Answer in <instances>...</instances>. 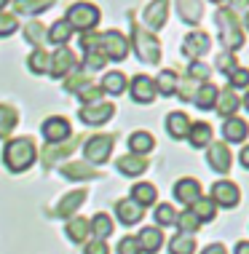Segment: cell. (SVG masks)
<instances>
[{
	"label": "cell",
	"mask_w": 249,
	"mask_h": 254,
	"mask_svg": "<svg viewBox=\"0 0 249 254\" xmlns=\"http://www.w3.org/2000/svg\"><path fill=\"white\" fill-rule=\"evenodd\" d=\"M247 30H249V11H247Z\"/></svg>",
	"instance_id": "60"
},
{
	"label": "cell",
	"mask_w": 249,
	"mask_h": 254,
	"mask_svg": "<svg viewBox=\"0 0 249 254\" xmlns=\"http://www.w3.org/2000/svg\"><path fill=\"white\" fill-rule=\"evenodd\" d=\"M91 222V236H96V241H105V238L113 233V219L107 214H96L94 219H88Z\"/></svg>",
	"instance_id": "40"
},
{
	"label": "cell",
	"mask_w": 249,
	"mask_h": 254,
	"mask_svg": "<svg viewBox=\"0 0 249 254\" xmlns=\"http://www.w3.org/2000/svg\"><path fill=\"white\" fill-rule=\"evenodd\" d=\"M73 70H78V59H75L73 49L59 46V49L51 54V67H48V72H51L54 78H67Z\"/></svg>",
	"instance_id": "8"
},
{
	"label": "cell",
	"mask_w": 249,
	"mask_h": 254,
	"mask_svg": "<svg viewBox=\"0 0 249 254\" xmlns=\"http://www.w3.org/2000/svg\"><path fill=\"white\" fill-rule=\"evenodd\" d=\"M105 64H107V59L102 57V51H96V49H88L86 51V59H83V70H86V72L88 70H91V72L94 70H102Z\"/></svg>",
	"instance_id": "46"
},
{
	"label": "cell",
	"mask_w": 249,
	"mask_h": 254,
	"mask_svg": "<svg viewBox=\"0 0 249 254\" xmlns=\"http://www.w3.org/2000/svg\"><path fill=\"white\" fill-rule=\"evenodd\" d=\"M24 40L32 43L35 49H43V43H48V27H43L40 22L24 24Z\"/></svg>",
	"instance_id": "34"
},
{
	"label": "cell",
	"mask_w": 249,
	"mask_h": 254,
	"mask_svg": "<svg viewBox=\"0 0 249 254\" xmlns=\"http://www.w3.org/2000/svg\"><path fill=\"white\" fill-rule=\"evenodd\" d=\"M131 43H134L137 57L145 64H156L161 59V43H158V38L150 30H145L142 24H137L134 19H131Z\"/></svg>",
	"instance_id": "4"
},
{
	"label": "cell",
	"mask_w": 249,
	"mask_h": 254,
	"mask_svg": "<svg viewBox=\"0 0 249 254\" xmlns=\"http://www.w3.org/2000/svg\"><path fill=\"white\" fill-rule=\"evenodd\" d=\"M233 254H249V241H239L236 244V252Z\"/></svg>",
	"instance_id": "55"
},
{
	"label": "cell",
	"mask_w": 249,
	"mask_h": 254,
	"mask_svg": "<svg viewBox=\"0 0 249 254\" xmlns=\"http://www.w3.org/2000/svg\"><path fill=\"white\" fill-rule=\"evenodd\" d=\"M35 155H38V150H35V145H32L30 136H16V139H11L8 145H5L3 163H5L8 171L19 174V171H27L32 163H35Z\"/></svg>",
	"instance_id": "2"
},
{
	"label": "cell",
	"mask_w": 249,
	"mask_h": 254,
	"mask_svg": "<svg viewBox=\"0 0 249 254\" xmlns=\"http://www.w3.org/2000/svg\"><path fill=\"white\" fill-rule=\"evenodd\" d=\"M129 94L134 102H140V105H150V102L156 99V83L153 78H148V75H134L129 83Z\"/></svg>",
	"instance_id": "11"
},
{
	"label": "cell",
	"mask_w": 249,
	"mask_h": 254,
	"mask_svg": "<svg viewBox=\"0 0 249 254\" xmlns=\"http://www.w3.org/2000/svg\"><path fill=\"white\" fill-rule=\"evenodd\" d=\"M201 254H225V249H223V244H212V246H206Z\"/></svg>",
	"instance_id": "54"
},
{
	"label": "cell",
	"mask_w": 249,
	"mask_h": 254,
	"mask_svg": "<svg viewBox=\"0 0 249 254\" xmlns=\"http://www.w3.org/2000/svg\"><path fill=\"white\" fill-rule=\"evenodd\" d=\"M86 254H110V249H107V244L105 241H86Z\"/></svg>",
	"instance_id": "52"
},
{
	"label": "cell",
	"mask_w": 249,
	"mask_h": 254,
	"mask_svg": "<svg viewBox=\"0 0 249 254\" xmlns=\"http://www.w3.org/2000/svg\"><path fill=\"white\" fill-rule=\"evenodd\" d=\"M177 13L182 22L188 24H198L204 16V3L201 0H177Z\"/></svg>",
	"instance_id": "22"
},
{
	"label": "cell",
	"mask_w": 249,
	"mask_h": 254,
	"mask_svg": "<svg viewBox=\"0 0 249 254\" xmlns=\"http://www.w3.org/2000/svg\"><path fill=\"white\" fill-rule=\"evenodd\" d=\"M118 254H142V249H140V244H137L134 236H126L118 241Z\"/></svg>",
	"instance_id": "51"
},
{
	"label": "cell",
	"mask_w": 249,
	"mask_h": 254,
	"mask_svg": "<svg viewBox=\"0 0 249 254\" xmlns=\"http://www.w3.org/2000/svg\"><path fill=\"white\" fill-rule=\"evenodd\" d=\"M115 115V105L110 102H96V105H83L78 110V118L86 123V126H102Z\"/></svg>",
	"instance_id": "7"
},
{
	"label": "cell",
	"mask_w": 249,
	"mask_h": 254,
	"mask_svg": "<svg viewBox=\"0 0 249 254\" xmlns=\"http://www.w3.org/2000/svg\"><path fill=\"white\" fill-rule=\"evenodd\" d=\"M214 22H217L220 27V43L225 46L228 51H236L244 46V30H241V22H239V16L233 11H228V8H217V13H214Z\"/></svg>",
	"instance_id": "3"
},
{
	"label": "cell",
	"mask_w": 249,
	"mask_h": 254,
	"mask_svg": "<svg viewBox=\"0 0 249 254\" xmlns=\"http://www.w3.org/2000/svg\"><path fill=\"white\" fill-rule=\"evenodd\" d=\"M65 22L73 27V30H81V32H91L96 24H99V8L91 3H75L67 8V16Z\"/></svg>",
	"instance_id": "5"
},
{
	"label": "cell",
	"mask_w": 249,
	"mask_h": 254,
	"mask_svg": "<svg viewBox=\"0 0 249 254\" xmlns=\"http://www.w3.org/2000/svg\"><path fill=\"white\" fill-rule=\"evenodd\" d=\"M190 211L196 214V219H198V222H212V219H214V214H217V203H214L212 198L201 195L196 203H190Z\"/></svg>",
	"instance_id": "32"
},
{
	"label": "cell",
	"mask_w": 249,
	"mask_h": 254,
	"mask_svg": "<svg viewBox=\"0 0 249 254\" xmlns=\"http://www.w3.org/2000/svg\"><path fill=\"white\" fill-rule=\"evenodd\" d=\"M86 195H88V193H86L83 188H81V190H73V193H67V195L59 201L57 209H51L48 214H51V217H59V219H67L73 211H78V206L86 201Z\"/></svg>",
	"instance_id": "16"
},
{
	"label": "cell",
	"mask_w": 249,
	"mask_h": 254,
	"mask_svg": "<svg viewBox=\"0 0 249 254\" xmlns=\"http://www.w3.org/2000/svg\"><path fill=\"white\" fill-rule=\"evenodd\" d=\"M102 94H113V97H121L123 91H126V75L123 72H107L105 78H102Z\"/></svg>",
	"instance_id": "31"
},
{
	"label": "cell",
	"mask_w": 249,
	"mask_h": 254,
	"mask_svg": "<svg viewBox=\"0 0 249 254\" xmlns=\"http://www.w3.org/2000/svg\"><path fill=\"white\" fill-rule=\"evenodd\" d=\"M113 147H115V136L113 134H96V136H91V139H86L83 153H86L88 166H91V163H107Z\"/></svg>",
	"instance_id": "6"
},
{
	"label": "cell",
	"mask_w": 249,
	"mask_h": 254,
	"mask_svg": "<svg viewBox=\"0 0 249 254\" xmlns=\"http://www.w3.org/2000/svg\"><path fill=\"white\" fill-rule=\"evenodd\" d=\"M247 134H249V126H247L244 118H236V115H233V118L225 121V126H223L225 145H228V142H244Z\"/></svg>",
	"instance_id": "24"
},
{
	"label": "cell",
	"mask_w": 249,
	"mask_h": 254,
	"mask_svg": "<svg viewBox=\"0 0 249 254\" xmlns=\"http://www.w3.org/2000/svg\"><path fill=\"white\" fill-rule=\"evenodd\" d=\"M19 123V113L11 105H0V139H5Z\"/></svg>",
	"instance_id": "35"
},
{
	"label": "cell",
	"mask_w": 249,
	"mask_h": 254,
	"mask_svg": "<svg viewBox=\"0 0 249 254\" xmlns=\"http://www.w3.org/2000/svg\"><path fill=\"white\" fill-rule=\"evenodd\" d=\"M40 131L46 136V145H57V142H65L70 136V123H67V118H62V115H54V118H48L40 126Z\"/></svg>",
	"instance_id": "12"
},
{
	"label": "cell",
	"mask_w": 249,
	"mask_h": 254,
	"mask_svg": "<svg viewBox=\"0 0 249 254\" xmlns=\"http://www.w3.org/2000/svg\"><path fill=\"white\" fill-rule=\"evenodd\" d=\"M156 147V139H153V134H148V131H134L129 136V150H131V155H145V153H150V150Z\"/></svg>",
	"instance_id": "28"
},
{
	"label": "cell",
	"mask_w": 249,
	"mask_h": 254,
	"mask_svg": "<svg viewBox=\"0 0 249 254\" xmlns=\"http://www.w3.org/2000/svg\"><path fill=\"white\" fill-rule=\"evenodd\" d=\"M5 3H8V0H0V11H3V8H5Z\"/></svg>",
	"instance_id": "59"
},
{
	"label": "cell",
	"mask_w": 249,
	"mask_h": 254,
	"mask_svg": "<svg viewBox=\"0 0 249 254\" xmlns=\"http://www.w3.org/2000/svg\"><path fill=\"white\" fill-rule=\"evenodd\" d=\"M166 131H169V136H174V139H185L190 131V118L185 113H169V118H166Z\"/></svg>",
	"instance_id": "25"
},
{
	"label": "cell",
	"mask_w": 249,
	"mask_h": 254,
	"mask_svg": "<svg viewBox=\"0 0 249 254\" xmlns=\"http://www.w3.org/2000/svg\"><path fill=\"white\" fill-rule=\"evenodd\" d=\"M131 201L137 206H150L156 203V185L153 182H140V185H131Z\"/></svg>",
	"instance_id": "29"
},
{
	"label": "cell",
	"mask_w": 249,
	"mask_h": 254,
	"mask_svg": "<svg viewBox=\"0 0 249 254\" xmlns=\"http://www.w3.org/2000/svg\"><path fill=\"white\" fill-rule=\"evenodd\" d=\"M188 142H190L193 147H206V145H212V126H209V123H204V121L190 123Z\"/></svg>",
	"instance_id": "27"
},
{
	"label": "cell",
	"mask_w": 249,
	"mask_h": 254,
	"mask_svg": "<svg viewBox=\"0 0 249 254\" xmlns=\"http://www.w3.org/2000/svg\"><path fill=\"white\" fill-rule=\"evenodd\" d=\"M174 225H179V228H182V233H188V236H193V233L201 228V222L196 219V214H193L190 209H185L182 214H177V222H174Z\"/></svg>",
	"instance_id": "43"
},
{
	"label": "cell",
	"mask_w": 249,
	"mask_h": 254,
	"mask_svg": "<svg viewBox=\"0 0 249 254\" xmlns=\"http://www.w3.org/2000/svg\"><path fill=\"white\" fill-rule=\"evenodd\" d=\"M27 67H30V72H35V75L48 72V67H51V54H48L46 49H35L30 54V59H27Z\"/></svg>",
	"instance_id": "36"
},
{
	"label": "cell",
	"mask_w": 249,
	"mask_h": 254,
	"mask_svg": "<svg viewBox=\"0 0 249 254\" xmlns=\"http://www.w3.org/2000/svg\"><path fill=\"white\" fill-rule=\"evenodd\" d=\"M75 147H78V142H57V145H46L40 150V161H43V166H54V163H59L62 158L73 155Z\"/></svg>",
	"instance_id": "15"
},
{
	"label": "cell",
	"mask_w": 249,
	"mask_h": 254,
	"mask_svg": "<svg viewBox=\"0 0 249 254\" xmlns=\"http://www.w3.org/2000/svg\"><path fill=\"white\" fill-rule=\"evenodd\" d=\"M196 91H198V83H196V80H190V78H179V80H177V91H174V94H179V99H182V102H193Z\"/></svg>",
	"instance_id": "45"
},
{
	"label": "cell",
	"mask_w": 249,
	"mask_h": 254,
	"mask_svg": "<svg viewBox=\"0 0 249 254\" xmlns=\"http://www.w3.org/2000/svg\"><path fill=\"white\" fill-rule=\"evenodd\" d=\"M209 49H212V40H209V35H206V32H201V30L188 32V35H185V40H182V57H188V59H193V62H198Z\"/></svg>",
	"instance_id": "9"
},
{
	"label": "cell",
	"mask_w": 249,
	"mask_h": 254,
	"mask_svg": "<svg viewBox=\"0 0 249 254\" xmlns=\"http://www.w3.org/2000/svg\"><path fill=\"white\" fill-rule=\"evenodd\" d=\"M217 91H220V88L214 83H201V86H198V91H196V97H193V105L201 107V110H214Z\"/></svg>",
	"instance_id": "30"
},
{
	"label": "cell",
	"mask_w": 249,
	"mask_h": 254,
	"mask_svg": "<svg viewBox=\"0 0 249 254\" xmlns=\"http://www.w3.org/2000/svg\"><path fill=\"white\" fill-rule=\"evenodd\" d=\"M209 75H212V70H209V64H204L201 59L198 62H190V67H188V78L190 80H201V83H209Z\"/></svg>",
	"instance_id": "44"
},
{
	"label": "cell",
	"mask_w": 249,
	"mask_h": 254,
	"mask_svg": "<svg viewBox=\"0 0 249 254\" xmlns=\"http://www.w3.org/2000/svg\"><path fill=\"white\" fill-rule=\"evenodd\" d=\"M174 222H177L174 206H169V203L156 206V225H158V228H169V225H174Z\"/></svg>",
	"instance_id": "42"
},
{
	"label": "cell",
	"mask_w": 249,
	"mask_h": 254,
	"mask_svg": "<svg viewBox=\"0 0 249 254\" xmlns=\"http://www.w3.org/2000/svg\"><path fill=\"white\" fill-rule=\"evenodd\" d=\"M212 201L214 203H220V206H225V209H233L239 201H241V190H239V185L236 182H217V185H212Z\"/></svg>",
	"instance_id": "10"
},
{
	"label": "cell",
	"mask_w": 249,
	"mask_h": 254,
	"mask_svg": "<svg viewBox=\"0 0 249 254\" xmlns=\"http://www.w3.org/2000/svg\"><path fill=\"white\" fill-rule=\"evenodd\" d=\"M206 163L214 171H220V174L231 171V150H228L225 142H212L209 150H206Z\"/></svg>",
	"instance_id": "13"
},
{
	"label": "cell",
	"mask_w": 249,
	"mask_h": 254,
	"mask_svg": "<svg viewBox=\"0 0 249 254\" xmlns=\"http://www.w3.org/2000/svg\"><path fill=\"white\" fill-rule=\"evenodd\" d=\"M88 83H91V75H88L86 70H73V72L65 78V91L78 94L81 88H86Z\"/></svg>",
	"instance_id": "38"
},
{
	"label": "cell",
	"mask_w": 249,
	"mask_h": 254,
	"mask_svg": "<svg viewBox=\"0 0 249 254\" xmlns=\"http://www.w3.org/2000/svg\"><path fill=\"white\" fill-rule=\"evenodd\" d=\"M75 97H78L83 105H96V102L102 99V88H99V86H94V83H88L86 88H81V91L75 94Z\"/></svg>",
	"instance_id": "47"
},
{
	"label": "cell",
	"mask_w": 249,
	"mask_h": 254,
	"mask_svg": "<svg viewBox=\"0 0 249 254\" xmlns=\"http://www.w3.org/2000/svg\"><path fill=\"white\" fill-rule=\"evenodd\" d=\"M236 57H233V54L231 51H223V54H220V57H217V70L220 72H225V75H231L233 70H236Z\"/></svg>",
	"instance_id": "48"
},
{
	"label": "cell",
	"mask_w": 249,
	"mask_h": 254,
	"mask_svg": "<svg viewBox=\"0 0 249 254\" xmlns=\"http://www.w3.org/2000/svg\"><path fill=\"white\" fill-rule=\"evenodd\" d=\"M212 3L217 5V8H225V3H228V0H212Z\"/></svg>",
	"instance_id": "57"
},
{
	"label": "cell",
	"mask_w": 249,
	"mask_h": 254,
	"mask_svg": "<svg viewBox=\"0 0 249 254\" xmlns=\"http://www.w3.org/2000/svg\"><path fill=\"white\" fill-rule=\"evenodd\" d=\"M118 171L121 174H126V177H140V174H145L148 171V161L145 158H140V155H123V158H118Z\"/></svg>",
	"instance_id": "26"
},
{
	"label": "cell",
	"mask_w": 249,
	"mask_h": 254,
	"mask_svg": "<svg viewBox=\"0 0 249 254\" xmlns=\"http://www.w3.org/2000/svg\"><path fill=\"white\" fill-rule=\"evenodd\" d=\"M62 177H67V180H94V177H99V171L94 166H88V163H81V161H70L62 166Z\"/></svg>",
	"instance_id": "23"
},
{
	"label": "cell",
	"mask_w": 249,
	"mask_h": 254,
	"mask_svg": "<svg viewBox=\"0 0 249 254\" xmlns=\"http://www.w3.org/2000/svg\"><path fill=\"white\" fill-rule=\"evenodd\" d=\"M16 27H19L16 13H0V38L11 35V32L16 30Z\"/></svg>",
	"instance_id": "50"
},
{
	"label": "cell",
	"mask_w": 249,
	"mask_h": 254,
	"mask_svg": "<svg viewBox=\"0 0 249 254\" xmlns=\"http://www.w3.org/2000/svg\"><path fill=\"white\" fill-rule=\"evenodd\" d=\"M239 107H241V99L236 97V91H233L231 86L223 88V91H217V102H214V110H217V113L223 115V118H233Z\"/></svg>",
	"instance_id": "18"
},
{
	"label": "cell",
	"mask_w": 249,
	"mask_h": 254,
	"mask_svg": "<svg viewBox=\"0 0 249 254\" xmlns=\"http://www.w3.org/2000/svg\"><path fill=\"white\" fill-rule=\"evenodd\" d=\"M67 238L75 244H86V238L91 236V222H88L86 217H73V219H67Z\"/></svg>",
	"instance_id": "21"
},
{
	"label": "cell",
	"mask_w": 249,
	"mask_h": 254,
	"mask_svg": "<svg viewBox=\"0 0 249 254\" xmlns=\"http://www.w3.org/2000/svg\"><path fill=\"white\" fill-rule=\"evenodd\" d=\"M81 49L83 51L96 49V51H102V57H105V59L123 62V59H126V54H129V43H126V38H123L118 30L83 32V35H81Z\"/></svg>",
	"instance_id": "1"
},
{
	"label": "cell",
	"mask_w": 249,
	"mask_h": 254,
	"mask_svg": "<svg viewBox=\"0 0 249 254\" xmlns=\"http://www.w3.org/2000/svg\"><path fill=\"white\" fill-rule=\"evenodd\" d=\"M137 244H140V249L142 252H148V254H156L158 249H161V244H164V233L161 228H142L140 230V236H137Z\"/></svg>",
	"instance_id": "20"
},
{
	"label": "cell",
	"mask_w": 249,
	"mask_h": 254,
	"mask_svg": "<svg viewBox=\"0 0 249 254\" xmlns=\"http://www.w3.org/2000/svg\"><path fill=\"white\" fill-rule=\"evenodd\" d=\"M115 214H118V219L123 225H137V222H142L145 209H142V206H137L131 198H123V201L115 203Z\"/></svg>",
	"instance_id": "19"
},
{
	"label": "cell",
	"mask_w": 249,
	"mask_h": 254,
	"mask_svg": "<svg viewBox=\"0 0 249 254\" xmlns=\"http://www.w3.org/2000/svg\"><path fill=\"white\" fill-rule=\"evenodd\" d=\"M54 0H13V11L16 13H40L51 8Z\"/></svg>",
	"instance_id": "39"
},
{
	"label": "cell",
	"mask_w": 249,
	"mask_h": 254,
	"mask_svg": "<svg viewBox=\"0 0 249 254\" xmlns=\"http://www.w3.org/2000/svg\"><path fill=\"white\" fill-rule=\"evenodd\" d=\"M241 102H244V107L249 110V91H247V97H244V99H241Z\"/></svg>",
	"instance_id": "58"
},
{
	"label": "cell",
	"mask_w": 249,
	"mask_h": 254,
	"mask_svg": "<svg viewBox=\"0 0 249 254\" xmlns=\"http://www.w3.org/2000/svg\"><path fill=\"white\" fill-rule=\"evenodd\" d=\"M174 198L179 203L190 206L196 203L198 198H201V185H198V180H193V177H185V180H179L174 185Z\"/></svg>",
	"instance_id": "17"
},
{
	"label": "cell",
	"mask_w": 249,
	"mask_h": 254,
	"mask_svg": "<svg viewBox=\"0 0 249 254\" xmlns=\"http://www.w3.org/2000/svg\"><path fill=\"white\" fill-rule=\"evenodd\" d=\"M166 13H169V0H153L145 8V30L156 32L166 24Z\"/></svg>",
	"instance_id": "14"
},
{
	"label": "cell",
	"mask_w": 249,
	"mask_h": 254,
	"mask_svg": "<svg viewBox=\"0 0 249 254\" xmlns=\"http://www.w3.org/2000/svg\"><path fill=\"white\" fill-rule=\"evenodd\" d=\"M228 5H231L228 11H233V13H247L249 11V0H228Z\"/></svg>",
	"instance_id": "53"
},
{
	"label": "cell",
	"mask_w": 249,
	"mask_h": 254,
	"mask_svg": "<svg viewBox=\"0 0 249 254\" xmlns=\"http://www.w3.org/2000/svg\"><path fill=\"white\" fill-rule=\"evenodd\" d=\"M73 35V27L65 22V19H59V22H54L51 24V30H48V40L51 43H57V46H65L67 40H70Z\"/></svg>",
	"instance_id": "41"
},
{
	"label": "cell",
	"mask_w": 249,
	"mask_h": 254,
	"mask_svg": "<svg viewBox=\"0 0 249 254\" xmlns=\"http://www.w3.org/2000/svg\"><path fill=\"white\" fill-rule=\"evenodd\" d=\"M228 78H231V88H247L249 86V70L247 67H236Z\"/></svg>",
	"instance_id": "49"
},
{
	"label": "cell",
	"mask_w": 249,
	"mask_h": 254,
	"mask_svg": "<svg viewBox=\"0 0 249 254\" xmlns=\"http://www.w3.org/2000/svg\"><path fill=\"white\" fill-rule=\"evenodd\" d=\"M239 158H241V166L249 169V145H247L244 150H241V155H239Z\"/></svg>",
	"instance_id": "56"
},
{
	"label": "cell",
	"mask_w": 249,
	"mask_h": 254,
	"mask_svg": "<svg viewBox=\"0 0 249 254\" xmlns=\"http://www.w3.org/2000/svg\"><path fill=\"white\" fill-rule=\"evenodd\" d=\"M177 80H179V75H177L174 70H161L153 83H156V91H158V94H164V97H171V94L177 91Z\"/></svg>",
	"instance_id": "33"
},
{
	"label": "cell",
	"mask_w": 249,
	"mask_h": 254,
	"mask_svg": "<svg viewBox=\"0 0 249 254\" xmlns=\"http://www.w3.org/2000/svg\"><path fill=\"white\" fill-rule=\"evenodd\" d=\"M193 252H196V241L188 233H177L169 241V254H193Z\"/></svg>",
	"instance_id": "37"
}]
</instances>
